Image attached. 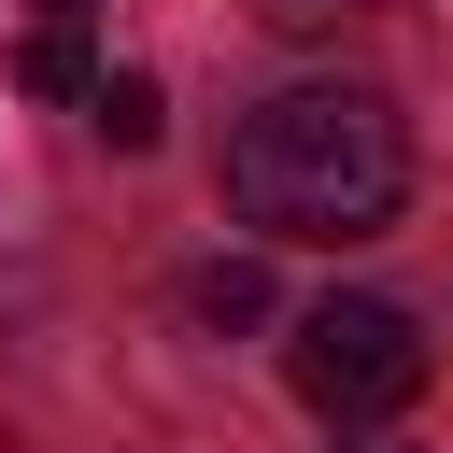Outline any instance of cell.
<instances>
[{
    "label": "cell",
    "mask_w": 453,
    "mask_h": 453,
    "mask_svg": "<svg viewBox=\"0 0 453 453\" xmlns=\"http://www.w3.org/2000/svg\"><path fill=\"white\" fill-rule=\"evenodd\" d=\"M411 198V127L382 85H283L226 127V212L255 241H368Z\"/></svg>",
    "instance_id": "cell-1"
},
{
    "label": "cell",
    "mask_w": 453,
    "mask_h": 453,
    "mask_svg": "<svg viewBox=\"0 0 453 453\" xmlns=\"http://www.w3.org/2000/svg\"><path fill=\"white\" fill-rule=\"evenodd\" d=\"M425 326L396 311V297H311L297 311V340H283V382L326 411V425H382V411H411L425 396Z\"/></svg>",
    "instance_id": "cell-2"
},
{
    "label": "cell",
    "mask_w": 453,
    "mask_h": 453,
    "mask_svg": "<svg viewBox=\"0 0 453 453\" xmlns=\"http://www.w3.org/2000/svg\"><path fill=\"white\" fill-rule=\"evenodd\" d=\"M14 85H28V99H85V85H99V57H85V28H57V14H28V42H14Z\"/></svg>",
    "instance_id": "cell-3"
},
{
    "label": "cell",
    "mask_w": 453,
    "mask_h": 453,
    "mask_svg": "<svg viewBox=\"0 0 453 453\" xmlns=\"http://www.w3.org/2000/svg\"><path fill=\"white\" fill-rule=\"evenodd\" d=\"M85 127H99L113 156H142V142L170 127V99H156V71H99V85H85Z\"/></svg>",
    "instance_id": "cell-4"
},
{
    "label": "cell",
    "mask_w": 453,
    "mask_h": 453,
    "mask_svg": "<svg viewBox=\"0 0 453 453\" xmlns=\"http://www.w3.org/2000/svg\"><path fill=\"white\" fill-rule=\"evenodd\" d=\"M184 311H198V326H269V269H255V255H212V269L184 283Z\"/></svg>",
    "instance_id": "cell-5"
},
{
    "label": "cell",
    "mask_w": 453,
    "mask_h": 453,
    "mask_svg": "<svg viewBox=\"0 0 453 453\" xmlns=\"http://www.w3.org/2000/svg\"><path fill=\"white\" fill-rule=\"evenodd\" d=\"M269 28H326V14H354V0H255Z\"/></svg>",
    "instance_id": "cell-6"
},
{
    "label": "cell",
    "mask_w": 453,
    "mask_h": 453,
    "mask_svg": "<svg viewBox=\"0 0 453 453\" xmlns=\"http://www.w3.org/2000/svg\"><path fill=\"white\" fill-rule=\"evenodd\" d=\"M28 14H57V28H85V14H99V0H28Z\"/></svg>",
    "instance_id": "cell-7"
},
{
    "label": "cell",
    "mask_w": 453,
    "mask_h": 453,
    "mask_svg": "<svg viewBox=\"0 0 453 453\" xmlns=\"http://www.w3.org/2000/svg\"><path fill=\"white\" fill-rule=\"evenodd\" d=\"M0 453H28V439H14V425H0Z\"/></svg>",
    "instance_id": "cell-8"
}]
</instances>
